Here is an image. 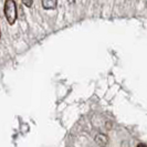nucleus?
Wrapping results in <instances>:
<instances>
[{
	"label": "nucleus",
	"mask_w": 147,
	"mask_h": 147,
	"mask_svg": "<svg viewBox=\"0 0 147 147\" xmlns=\"http://www.w3.org/2000/svg\"><path fill=\"white\" fill-rule=\"evenodd\" d=\"M42 7L47 10H52L55 9L58 6V0H41Z\"/></svg>",
	"instance_id": "obj_2"
},
{
	"label": "nucleus",
	"mask_w": 147,
	"mask_h": 147,
	"mask_svg": "<svg viewBox=\"0 0 147 147\" xmlns=\"http://www.w3.org/2000/svg\"><path fill=\"white\" fill-rule=\"evenodd\" d=\"M5 16L9 24H13L17 20V6L15 0H6L5 2Z\"/></svg>",
	"instance_id": "obj_1"
},
{
	"label": "nucleus",
	"mask_w": 147,
	"mask_h": 147,
	"mask_svg": "<svg viewBox=\"0 0 147 147\" xmlns=\"http://www.w3.org/2000/svg\"><path fill=\"white\" fill-rule=\"evenodd\" d=\"M21 1L24 6H27V7H29V8L33 5V0H21Z\"/></svg>",
	"instance_id": "obj_4"
},
{
	"label": "nucleus",
	"mask_w": 147,
	"mask_h": 147,
	"mask_svg": "<svg viewBox=\"0 0 147 147\" xmlns=\"http://www.w3.org/2000/svg\"><path fill=\"white\" fill-rule=\"evenodd\" d=\"M0 38H1V30H0Z\"/></svg>",
	"instance_id": "obj_6"
},
{
	"label": "nucleus",
	"mask_w": 147,
	"mask_h": 147,
	"mask_svg": "<svg viewBox=\"0 0 147 147\" xmlns=\"http://www.w3.org/2000/svg\"><path fill=\"white\" fill-rule=\"evenodd\" d=\"M95 142L97 145H100L101 147H105V145L109 143V138L105 134H97L95 136Z\"/></svg>",
	"instance_id": "obj_3"
},
{
	"label": "nucleus",
	"mask_w": 147,
	"mask_h": 147,
	"mask_svg": "<svg viewBox=\"0 0 147 147\" xmlns=\"http://www.w3.org/2000/svg\"><path fill=\"white\" fill-rule=\"evenodd\" d=\"M137 147H147V146L144 145V144H140V145H137Z\"/></svg>",
	"instance_id": "obj_5"
}]
</instances>
